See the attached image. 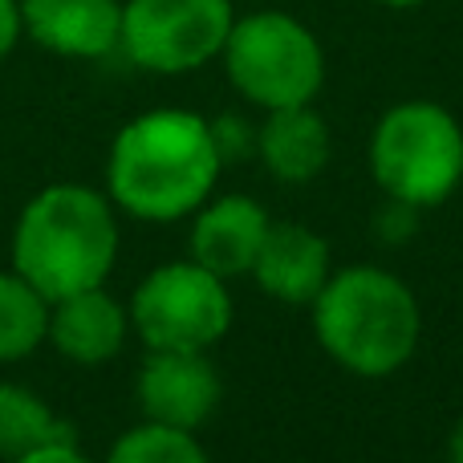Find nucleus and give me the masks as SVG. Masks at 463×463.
<instances>
[{
    "mask_svg": "<svg viewBox=\"0 0 463 463\" xmlns=\"http://www.w3.org/2000/svg\"><path fill=\"white\" fill-rule=\"evenodd\" d=\"M208 118L192 110H146L114 135L106 184L118 212L146 224H171L203 208L220 175Z\"/></svg>",
    "mask_w": 463,
    "mask_h": 463,
    "instance_id": "obj_1",
    "label": "nucleus"
},
{
    "mask_svg": "<svg viewBox=\"0 0 463 463\" xmlns=\"http://www.w3.org/2000/svg\"><path fill=\"white\" fill-rule=\"evenodd\" d=\"M118 260L114 200L81 184H53L21 208L13 228V272L45 301L106 285Z\"/></svg>",
    "mask_w": 463,
    "mask_h": 463,
    "instance_id": "obj_2",
    "label": "nucleus"
},
{
    "mask_svg": "<svg viewBox=\"0 0 463 463\" xmlns=\"http://www.w3.org/2000/svg\"><path fill=\"white\" fill-rule=\"evenodd\" d=\"M313 329L337 366L362 378H383L415 354L419 305L394 272L354 264L334 272L317 293Z\"/></svg>",
    "mask_w": 463,
    "mask_h": 463,
    "instance_id": "obj_3",
    "label": "nucleus"
},
{
    "mask_svg": "<svg viewBox=\"0 0 463 463\" xmlns=\"http://www.w3.org/2000/svg\"><path fill=\"white\" fill-rule=\"evenodd\" d=\"M370 167L383 192L411 208L443 203L463 179V130L443 106L402 102L370 138Z\"/></svg>",
    "mask_w": 463,
    "mask_h": 463,
    "instance_id": "obj_4",
    "label": "nucleus"
},
{
    "mask_svg": "<svg viewBox=\"0 0 463 463\" xmlns=\"http://www.w3.org/2000/svg\"><path fill=\"white\" fill-rule=\"evenodd\" d=\"M220 57L232 86L264 110L313 102L326 81L317 37L288 13H252L244 21H232Z\"/></svg>",
    "mask_w": 463,
    "mask_h": 463,
    "instance_id": "obj_5",
    "label": "nucleus"
},
{
    "mask_svg": "<svg viewBox=\"0 0 463 463\" xmlns=\"http://www.w3.org/2000/svg\"><path fill=\"white\" fill-rule=\"evenodd\" d=\"M127 309L146 350H212L232 329L224 277L195 260H171L146 272Z\"/></svg>",
    "mask_w": 463,
    "mask_h": 463,
    "instance_id": "obj_6",
    "label": "nucleus"
},
{
    "mask_svg": "<svg viewBox=\"0 0 463 463\" xmlns=\"http://www.w3.org/2000/svg\"><path fill=\"white\" fill-rule=\"evenodd\" d=\"M228 0H127L118 49L151 73H192L224 53L232 33Z\"/></svg>",
    "mask_w": 463,
    "mask_h": 463,
    "instance_id": "obj_7",
    "label": "nucleus"
},
{
    "mask_svg": "<svg viewBox=\"0 0 463 463\" xmlns=\"http://www.w3.org/2000/svg\"><path fill=\"white\" fill-rule=\"evenodd\" d=\"M220 374L208 350H151L138 370V407L146 423L195 431L220 407Z\"/></svg>",
    "mask_w": 463,
    "mask_h": 463,
    "instance_id": "obj_8",
    "label": "nucleus"
},
{
    "mask_svg": "<svg viewBox=\"0 0 463 463\" xmlns=\"http://www.w3.org/2000/svg\"><path fill=\"white\" fill-rule=\"evenodd\" d=\"M21 24L45 53L98 61L118 49L122 0H21Z\"/></svg>",
    "mask_w": 463,
    "mask_h": 463,
    "instance_id": "obj_9",
    "label": "nucleus"
},
{
    "mask_svg": "<svg viewBox=\"0 0 463 463\" xmlns=\"http://www.w3.org/2000/svg\"><path fill=\"white\" fill-rule=\"evenodd\" d=\"M130 334V309L106 285L81 288L61 301H49L45 342L78 366H102L122 350Z\"/></svg>",
    "mask_w": 463,
    "mask_h": 463,
    "instance_id": "obj_10",
    "label": "nucleus"
},
{
    "mask_svg": "<svg viewBox=\"0 0 463 463\" xmlns=\"http://www.w3.org/2000/svg\"><path fill=\"white\" fill-rule=\"evenodd\" d=\"M269 236V216L248 195H224L216 203L195 208L192 224V260L216 277H244L252 272L260 244Z\"/></svg>",
    "mask_w": 463,
    "mask_h": 463,
    "instance_id": "obj_11",
    "label": "nucleus"
},
{
    "mask_svg": "<svg viewBox=\"0 0 463 463\" xmlns=\"http://www.w3.org/2000/svg\"><path fill=\"white\" fill-rule=\"evenodd\" d=\"M256 285L269 297L285 305H313L326 280L334 277L329 269V244L313 228L301 224H269V236L260 244V256L252 264Z\"/></svg>",
    "mask_w": 463,
    "mask_h": 463,
    "instance_id": "obj_12",
    "label": "nucleus"
},
{
    "mask_svg": "<svg viewBox=\"0 0 463 463\" xmlns=\"http://www.w3.org/2000/svg\"><path fill=\"white\" fill-rule=\"evenodd\" d=\"M256 155L280 184H309L329 163V127L321 114L305 106L269 110L264 127L256 130Z\"/></svg>",
    "mask_w": 463,
    "mask_h": 463,
    "instance_id": "obj_13",
    "label": "nucleus"
},
{
    "mask_svg": "<svg viewBox=\"0 0 463 463\" xmlns=\"http://www.w3.org/2000/svg\"><path fill=\"white\" fill-rule=\"evenodd\" d=\"M53 443H78L73 427L49 411L41 394L29 386L0 383V459H21L37 448H53Z\"/></svg>",
    "mask_w": 463,
    "mask_h": 463,
    "instance_id": "obj_14",
    "label": "nucleus"
},
{
    "mask_svg": "<svg viewBox=\"0 0 463 463\" xmlns=\"http://www.w3.org/2000/svg\"><path fill=\"white\" fill-rule=\"evenodd\" d=\"M49 301L21 277V272H0V366L21 362L45 342Z\"/></svg>",
    "mask_w": 463,
    "mask_h": 463,
    "instance_id": "obj_15",
    "label": "nucleus"
},
{
    "mask_svg": "<svg viewBox=\"0 0 463 463\" xmlns=\"http://www.w3.org/2000/svg\"><path fill=\"white\" fill-rule=\"evenodd\" d=\"M106 463H212L208 451L195 443V431L143 423L135 431L118 435Z\"/></svg>",
    "mask_w": 463,
    "mask_h": 463,
    "instance_id": "obj_16",
    "label": "nucleus"
},
{
    "mask_svg": "<svg viewBox=\"0 0 463 463\" xmlns=\"http://www.w3.org/2000/svg\"><path fill=\"white\" fill-rule=\"evenodd\" d=\"M208 127H212V143H216L220 163H240V159H248V155H256V130L248 127L244 118L224 114V118L208 122Z\"/></svg>",
    "mask_w": 463,
    "mask_h": 463,
    "instance_id": "obj_17",
    "label": "nucleus"
},
{
    "mask_svg": "<svg viewBox=\"0 0 463 463\" xmlns=\"http://www.w3.org/2000/svg\"><path fill=\"white\" fill-rule=\"evenodd\" d=\"M24 37L21 24V0H0V61L16 49V41Z\"/></svg>",
    "mask_w": 463,
    "mask_h": 463,
    "instance_id": "obj_18",
    "label": "nucleus"
},
{
    "mask_svg": "<svg viewBox=\"0 0 463 463\" xmlns=\"http://www.w3.org/2000/svg\"><path fill=\"white\" fill-rule=\"evenodd\" d=\"M8 463H94V459L81 456L78 443H53V448H37V451H29V456L8 459Z\"/></svg>",
    "mask_w": 463,
    "mask_h": 463,
    "instance_id": "obj_19",
    "label": "nucleus"
},
{
    "mask_svg": "<svg viewBox=\"0 0 463 463\" xmlns=\"http://www.w3.org/2000/svg\"><path fill=\"white\" fill-rule=\"evenodd\" d=\"M448 456L451 463H463V419L456 423V431H451V443H448Z\"/></svg>",
    "mask_w": 463,
    "mask_h": 463,
    "instance_id": "obj_20",
    "label": "nucleus"
},
{
    "mask_svg": "<svg viewBox=\"0 0 463 463\" xmlns=\"http://www.w3.org/2000/svg\"><path fill=\"white\" fill-rule=\"evenodd\" d=\"M378 5H391V8H415V5H423V0H378Z\"/></svg>",
    "mask_w": 463,
    "mask_h": 463,
    "instance_id": "obj_21",
    "label": "nucleus"
}]
</instances>
